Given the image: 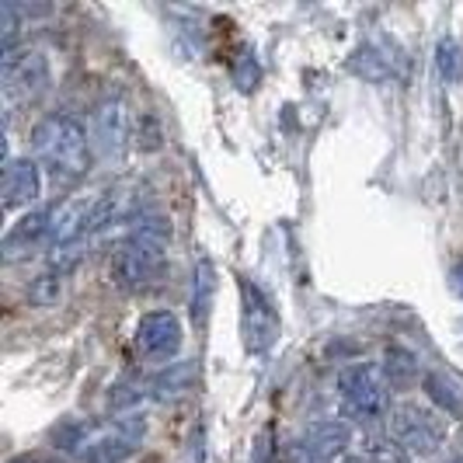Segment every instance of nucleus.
Listing matches in <instances>:
<instances>
[{
  "instance_id": "3",
  "label": "nucleus",
  "mask_w": 463,
  "mask_h": 463,
  "mask_svg": "<svg viewBox=\"0 0 463 463\" xmlns=\"http://www.w3.org/2000/svg\"><path fill=\"white\" fill-rule=\"evenodd\" d=\"M391 383L376 363H352L338 373V397H342V411L352 421H380L391 411Z\"/></svg>"
},
{
  "instance_id": "5",
  "label": "nucleus",
  "mask_w": 463,
  "mask_h": 463,
  "mask_svg": "<svg viewBox=\"0 0 463 463\" xmlns=\"http://www.w3.org/2000/svg\"><path fill=\"white\" fill-rule=\"evenodd\" d=\"M241 293V342L248 355H269L279 338V310L276 303L265 297V289L251 279H237Z\"/></svg>"
},
{
  "instance_id": "1",
  "label": "nucleus",
  "mask_w": 463,
  "mask_h": 463,
  "mask_svg": "<svg viewBox=\"0 0 463 463\" xmlns=\"http://www.w3.org/2000/svg\"><path fill=\"white\" fill-rule=\"evenodd\" d=\"M32 154L39 167H46L49 178L56 185H73L88 175L91 167V133L84 129V122L70 112H52L39 118L32 129Z\"/></svg>"
},
{
  "instance_id": "15",
  "label": "nucleus",
  "mask_w": 463,
  "mask_h": 463,
  "mask_svg": "<svg viewBox=\"0 0 463 463\" xmlns=\"http://www.w3.org/2000/svg\"><path fill=\"white\" fill-rule=\"evenodd\" d=\"M436 70L446 84H460L463 80V46L453 35H442L436 43Z\"/></svg>"
},
{
  "instance_id": "12",
  "label": "nucleus",
  "mask_w": 463,
  "mask_h": 463,
  "mask_svg": "<svg viewBox=\"0 0 463 463\" xmlns=\"http://www.w3.org/2000/svg\"><path fill=\"white\" fill-rule=\"evenodd\" d=\"M348 67H352V73H359V77H366L373 84H380V80L397 77V56L391 52L387 43H370V46H363L352 56Z\"/></svg>"
},
{
  "instance_id": "17",
  "label": "nucleus",
  "mask_w": 463,
  "mask_h": 463,
  "mask_svg": "<svg viewBox=\"0 0 463 463\" xmlns=\"http://www.w3.org/2000/svg\"><path fill=\"white\" fill-rule=\"evenodd\" d=\"M188 383H192V366L188 363H171L167 370L150 383V391H154V397H178L188 391Z\"/></svg>"
},
{
  "instance_id": "19",
  "label": "nucleus",
  "mask_w": 463,
  "mask_h": 463,
  "mask_svg": "<svg viewBox=\"0 0 463 463\" xmlns=\"http://www.w3.org/2000/svg\"><path fill=\"white\" fill-rule=\"evenodd\" d=\"M449 286H453V293L463 300V258H457L453 269H449Z\"/></svg>"
},
{
  "instance_id": "4",
  "label": "nucleus",
  "mask_w": 463,
  "mask_h": 463,
  "mask_svg": "<svg viewBox=\"0 0 463 463\" xmlns=\"http://www.w3.org/2000/svg\"><path fill=\"white\" fill-rule=\"evenodd\" d=\"M391 436L404 453H415V457H432L439 453L442 439H446V418L418 401H404L391 408Z\"/></svg>"
},
{
  "instance_id": "9",
  "label": "nucleus",
  "mask_w": 463,
  "mask_h": 463,
  "mask_svg": "<svg viewBox=\"0 0 463 463\" xmlns=\"http://www.w3.org/2000/svg\"><path fill=\"white\" fill-rule=\"evenodd\" d=\"M348 442H352V429L342 418H321L307 425L297 449L307 463H335L338 457H345Z\"/></svg>"
},
{
  "instance_id": "2",
  "label": "nucleus",
  "mask_w": 463,
  "mask_h": 463,
  "mask_svg": "<svg viewBox=\"0 0 463 463\" xmlns=\"http://www.w3.org/2000/svg\"><path fill=\"white\" fill-rule=\"evenodd\" d=\"M171 248V223L157 213H143L133 220L129 233L118 241L112 258V282L118 289H143L164 272Z\"/></svg>"
},
{
  "instance_id": "10",
  "label": "nucleus",
  "mask_w": 463,
  "mask_h": 463,
  "mask_svg": "<svg viewBox=\"0 0 463 463\" xmlns=\"http://www.w3.org/2000/svg\"><path fill=\"white\" fill-rule=\"evenodd\" d=\"M4 209H28L43 195V167L35 157H7L4 164V182H0Z\"/></svg>"
},
{
  "instance_id": "11",
  "label": "nucleus",
  "mask_w": 463,
  "mask_h": 463,
  "mask_svg": "<svg viewBox=\"0 0 463 463\" xmlns=\"http://www.w3.org/2000/svg\"><path fill=\"white\" fill-rule=\"evenodd\" d=\"M49 241H52V209H32L4 233V258L18 261V258L35 255L43 248L49 251Z\"/></svg>"
},
{
  "instance_id": "18",
  "label": "nucleus",
  "mask_w": 463,
  "mask_h": 463,
  "mask_svg": "<svg viewBox=\"0 0 463 463\" xmlns=\"http://www.w3.org/2000/svg\"><path fill=\"white\" fill-rule=\"evenodd\" d=\"M425 391L436 397V401H439V404L446 408V411H449V415H460V411H463L460 401L453 397V391H449V387H442L439 376H429V380H425Z\"/></svg>"
},
{
  "instance_id": "7",
  "label": "nucleus",
  "mask_w": 463,
  "mask_h": 463,
  "mask_svg": "<svg viewBox=\"0 0 463 463\" xmlns=\"http://www.w3.org/2000/svg\"><path fill=\"white\" fill-rule=\"evenodd\" d=\"M7 105H28L49 88V63L39 49H11L0 63Z\"/></svg>"
},
{
  "instance_id": "14",
  "label": "nucleus",
  "mask_w": 463,
  "mask_h": 463,
  "mask_svg": "<svg viewBox=\"0 0 463 463\" xmlns=\"http://www.w3.org/2000/svg\"><path fill=\"white\" fill-rule=\"evenodd\" d=\"M383 376H387V383L391 387H411L418 380V359L408 352V348L401 345H391L383 352Z\"/></svg>"
},
{
  "instance_id": "16",
  "label": "nucleus",
  "mask_w": 463,
  "mask_h": 463,
  "mask_svg": "<svg viewBox=\"0 0 463 463\" xmlns=\"http://www.w3.org/2000/svg\"><path fill=\"white\" fill-rule=\"evenodd\" d=\"M359 460L363 463H408V453L394 442V436H366L359 446Z\"/></svg>"
},
{
  "instance_id": "13",
  "label": "nucleus",
  "mask_w": 463,
  "mask_h": 463,
  "mask_svg": "<svg viewBox=\"0 0 463 463\" xmlns=\"http://www.w3.org/2000/svg\"><path fill=\"white\" fill-rule=\"evenodd\" d=\"M213 303H216V265L209 258H199L192 269V321L195 327H206Z\"/></svg>"
},
{
  "instance_id": "21",
  "label": "nucleus",
  "mask_w": 463,
  "mask_h": 463,
  "mask_svg": "<svg viewBox=\"0 0 463 463\" xmlns=\"http://www.w3.org/2000/svg\"><path fill=\"white\" fill-rule=\"evenodd\" d=\"M449 463H463V460H449Z\"/></svg>"
},
{
  "instance_id": "8",
  "label": "nucleus",
  "mask_w": 463,
  "mask_h": 463,
  "mask_svg": "<svg viewBox=\"0 0 463 463\" xmlns=\"http://www.w3.org/2000/svg\"><path fill=\"white\" fill-rule=\"evenodd\" d=\"M182 321L171 314V310H146L143 317L137 321V352L146 359V363H167L178 359L182 352Z\"/></svg>"
},
{
  "instance_id": "20",
  "label": "nucleus",
  "mask_w": 463,
  "mask_h": 463,
  "mask_svg": "<svg viewBox=\"0 0 463 463\" xmlns=\"http://www.w3.org/2000/svg\"><path fill=\"white\" fill-rule=\"evenodd\" d=\"M11 463H43V460H35V457H14Z\"/></svg>"
},
{
  "instance_id": "6",
  "label": "nucleus",
  "mask_w": 463,
  "mask_h": 463,
  "mask_svg": "<svg viewBox=\"0 0 463 463\" xmlns=\"http://www.w3.org/2000/svg\"><path fill=\"white\" fill-rule=\"evenodd\" d=\"M88 133H91V150L98 161L118 164L129 150V105L126 98H105L94 105L88 118Z\"/></svg>"
}]
</instances>
